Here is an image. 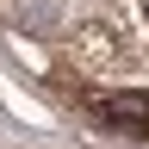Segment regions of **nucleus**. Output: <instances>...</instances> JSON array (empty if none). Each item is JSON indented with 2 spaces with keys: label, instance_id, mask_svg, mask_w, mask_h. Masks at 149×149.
<instances>
[{
  "label": "nucleus",
  "instance_id": "f257e3e1",
  "mask_svg": "<svg viewBox=\"0 0 149 149\" xmlns=\"http://www.w3.org/2000/svg\"><path fill=\"white\" fill-rule=\"evenodd\" d=\"M93 112H100L112 130H124V137H149V93H143V87L100 93V100H93Z\"/></svg>",
  "mask_w": 149,
  "mask_h": 149
}]
</instances>
